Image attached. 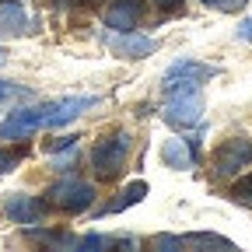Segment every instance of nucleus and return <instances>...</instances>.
Instances as JSON below:
<instances>
[{"instance_id":"obj_1","label":"nucleus","mask_w":252,"mask_h":252,"mask_svg":"<svg viewBox=\"0 0 252 252\" xmlns=\"http://www.w3.org/2000/svg\"><path fill=\"white\" fill-rule=\"evenodd\" d=\"M126 154H130V133L119 130V133H112V137H102L98 144L91 147V168L98 172L102 179H112V175L123 172Z\"/></svg>"},{"instance_id":"obj_2","label":"nucleus","mask_w":252,"mask_h":252,"mask_svg":"<svg viewBox=\"0 0 252 252\" xmlns=\"http://www.w3.org/2000/svg\"><path fill=\"white\" fill-rule=\"evenodd\" d=\"M165 119H168L172 126H196V123L203 119V98H200V88H189V91H168Z\"/></svg>"},{"instance_id":"obj_3","label":"nucleus","mask_w":252,"mask_h":252,"mask_svg":"<svg viewBox=\"0 0 252 252\" xmlns=\"http://www.w3.org/2000/svg\"><path fill=\"white\" fill-rule=\"evenodd\" d=\"M49 196H53V203H56L60 210L77 214V210H88V207H91L94 186L84 182V179H63V182H56V186L49 189Z\"/></svg>"},{"instance_id":"obj_4","label":"nucleus","mask_w":252,"mask_h":252,"mask_svg":"<svg viewBox=\"0 0 252 252\" xmlns=\"http://www.w3.org/2000/svg\"><path fill=\"white\" fill-rule=\"evenodd\" d=\"M39 126H46V105L18 109V112H11L4 123H0V140H21V137H32Z\"/></svg>"},{"instance_id":"obj_5","label":"nucleus","mask_w":252,"mask_h":252,"mask_svg":"<svg viewBox=\"0 0 252 252\" xmlns=\"http://www.w3.org/2000/svg\"><path fill=\"white\" fill-rule=\"evenodd\" d=\"M249 165H252V144L242 140V137L228 140L224 147L214 154V172L217 175H235V172H242Z\"/></svg>"},{"instance_id":"obj_6","label":"nucleus","mask_w":252,"mask_h":252,"mask_svg":"<svg viewBox=\"0 0 252 252\" xmlns=\"http://www.w3.org/2000/svg\"><path fill=\"white\" fill-rule=\"evenodd\" d=\"M91 105H98V98H63V102H49L46 105V126H67V123H74L84 109H91Z\"/></svg>"},{"instance_id":"obj_7","label":"nucleus","mask_w":252,"mask_h":252,"mask_svg":"<svg viewBox=\"0 0 252 252\" xmlns=\"http://www.w3.org/2000/svg\"><path fill=\"white\" fill-rule=\"evenodd\" d=\"M140 18H144V0H116L105 11V25L116 32H133Z\"/></svg>"},{"instance_id":"obj_8","label":"nucleus","mask_w":252,"mask_h":252,"mask_svg":"<svg viewBox=\"0 0 252 252\" xmlns=\"http://www.w3.org/2000/svg\"><path fill=\"white\" fill-rule=\"evenodd\" d=\"M109 46L112 53L126 56V60H137V56H147L158 49V42L151 35H133V32H116V35H109Z\"/></svg>"},{"instance_id":"obj_9","label":"nucleus","mask_w":252,"mask_h":252,"mask_svg":"<svg viewBox=\"0 0 252 252\" xmlns=\"http://www.w3.org/2000/svg\"><path fill=\"white\" fill-rule=\"evenodd\" d=\"M217 67H207L200 60H175L172 67L165 70V84H175V81H193V84H203L207 77H214Z\"/></svg>"},{"instance_id":"obj_10","label":"nucleus","mask_w":252,"mask_h":252,"mask_svg":"<svg viewBox=\"0 0 252 252\" xmlns=\"http://www.w3.org/2000/svg\"><path fill=\"white\" fill-rule=\"evenodd\" d=\"M4 210H7V217L11 220H18V224H39L42 220V214H46V207L39 203V200H32V196H11L7 203H4Z\"/></svg>"},{"instance_id":"obj_11","label":"nucleus","mask_w":252,"mask_h":252,"mask_svg":"<svg viewBox=\"0 0 252 252\" xmlns=\"http://www.w3.org/2000/svg\"><path fill=\"white\" fill-rule=\"evenodd\" d=\"M0 32H7V35H25L28 32V14L18 0H0Z\"/></svg>"},{"instance_id":"obj_12","label":"nucleus","mask_w":252,"mask_h":252,"mask_svg":"<svg viewBox=\"0 0 252 252\" xmlns=\"http://www.w3.org/2000/svg\"><path fill=\"white\" fill-rule=\"evenodd\" d=\"M161 154H165V161H168L172 168H189V165H193V154L186 151V144H182V140H168Z\"/></svg>"},{"instance_id":"obj_13","label":"nucleus","mask_w":252,"mask_h":252,"mask_svg":"<svg viewBox=\"0 0 252 252\" xmlns=\"http://www.w3.org/2000/svg\"><path fill=\"white\" fill-rule=\"evenodd\" d=\"M144 196H147V182L126 186V189H123V200H116V203L109 207V214H119V210H126V207H133V203H140Z\"/></svg>"},{"instance_id":"obj_14","label":"nucleus","mask_w":252,"mask_h":252,"mask_svg":"<svg viewBox=\"0 0 252 252\" xmlns=\"http://www.w3.org/2000/svg\"><path fill=\"white\" fill-rule=\"evenodd\" d=\"M21 98H32V91H28L25 84L0 81V105H7V102H21Z\"/></svg>"},{"instance_id":"obj_15","label":"nucleus","mask_w":252,"mask_h":252,"mask_svg":"<svg viewBox=\"0 0 252 252\" xmlns=\"http://www.w3.org/2000/svg\"><path fill=\"white\" fill-rule=\"evenodd\" d=\"M231 196H235L238 203H252V172H249L245 179H238V182L231 186Z\"/></svg>"},{"instance_id":"obj_16","label":"nucleus","mask_w":252,"mask_h":252,"mask_svg":"<svg viewBox=\"0 0 252 252\" xmlns=\"http://www.w3.org/2000/svg\"><path fill=\"white\" fill-rule=\"evenodd\" d=\"M203 4L214 7V11H242L245 0H203Z\"/></svg>"},{"instance_id":"obj_17","label":"nucleus","mask_w":252,"mask_h":252,"mask_svg":"<svg viewBox=\"0 0 252 252\" xmlns=\"http://www.w3.org/2000/svg\"><path fill=\"white\" fill-rule=\"evenodd\" d=\"M77 245H81V249H105L109 238H102V235H88V238H77Z\"/></svg>"},{"instance_id":"obj_18","label":"nucleus","mask_w":252,"mask_h":252,"mask_svg":"<svg viewBox=\"0 0 252 252\" xmlns=\"http://www.w3.org/2000/svg\"><path fill=\"white\" fill-rule=\"evenodd\" d=\"M14 165H18V154H11V151H0V175H7Z\"/></svg>"},{"instance_id":"obj_19","label":"nucleus","mask_w":252,"mask_h":252,"mask_svg":"<svg viewBox=\"0 0 252 252\" xmlns=\"http://www.w3.org/2000/svg\"><path fill=\"white\" fill-rule=\"evenodd\" d=\"M238 35H242L245 42H252V18H245V21L238 25Z\"/></svg>"},{"instance_id":"obj_20","label":"nucleus","mask_w":252,"mask_h":252,"mask_svg":"<svg viewBox=\"0 0 252 252\" xmlns=\"http://www.w3.org/2000/svg\"><path fill=\"white\" fill-rule=\"evenodd\" d=\"M53 4H56V7H67V4H74V0H53Z\"/></svg>"},{"instance_id":"obj_21","label":"nucleus","mask_w":252,"mask_h":252,"mask_svg":"<svg viewBox=\"0 0 252 252\" xmlns=\"http://www.w3.org/2000/svg\"><path fill=\"white\" fill-rule=\"evenodd\" d=\"M0 63H4V46H0Z\"/></svg>"},{"instance_id":"obj_22","label":"nucleus","mask_w":252,"mask_h":252,"mask_svg":"<svg viewBox=\"0 0 252 252\" xmlns=\"http://www.w3.org/2000/svg\"><path fill=\"white\" fill-rule=\"evenodd\" d=\"M165 4H172V0H165Z\"/></svg>"}]
</instances>
